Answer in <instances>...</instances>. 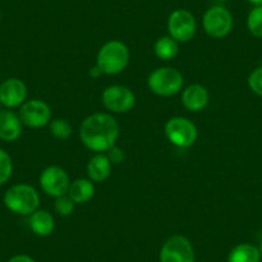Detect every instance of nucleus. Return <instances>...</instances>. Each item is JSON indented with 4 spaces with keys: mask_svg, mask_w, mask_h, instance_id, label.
<instances>
[{
    "mask_svg": "<svg viewBox=\"0 0 262 262\" xmlns=\"http://www.w3.org/2000/svg\"><path fill=\"white\" fill-rule=\"evenodd\" d=\"M247 29L252 36L262 37V6H254L247 17Z\"/></svg>",
    "mask_w": 262,
    "mask_h": 262,
    "instance_id": "aec40b11",
    "label": "nucleus"
},
{
    "mask_svg": "<svg viewBox=\"0 0 262 262\" xmlns=\"http://www.w3.org/2000/svg\"><path fill=\"white\" fill-rule=\"evenodd\" d=\"M179 53V42L175 39L167 35L162 36L156 41L155 44V54L161 60H171L178 55Z\"/></svg>",
    "mask_w": 262,
    "mask_h": 262,
    "instance_id": "6ab92c4d",
    "label": "nucleus"
},
{
    "mask_svg": "<svg viewBox=\"0 0 262 262\" xmlns=\"http://www.w3.org/2000/svg\"><path fill=\"white\" fill-rule=\"evenodd\" d=\"M67 194L76 205H84L94 196L95 186L90 179H76L70 184Z\"/></svg>",
    "mask_w": 262,
    "mask_h": 262,
    "instance_id": "f3484780",
    "label": "nucleus"
},
{
    "mask_svg": "<svg viewBox=\"0 0 262 262\" xmlns=\"http://www.w3.org/2000/svg\"><path fill=\"white\" fill-rule=\"evenodd\" d=\"M120 137V125L110 113H93L82 121L80 138L88 149L104 153L116 145Z\"/></svg>",
    "mask_w": 262,
    "mask_h": 262,
    "instance_id": "f257e3e1",
    "label": "nucleus"
},
{
    "mask_svg": "<svg viewBox=\"0 0 262 262\" xmlns=\"http://www.w3.org/2000/svg\"><path fill=\"white\" fill-rule=\"evenodd\" d=\"M259 253H261V257H262V239H261V243H259Z\"/></svg>",
    "mask_w": 262,
    "mask_h": 262,
    "instance_id": "c85d7f7f",
    "label": "nucleus"
},
{
    "mask_svg": "<svg viewBox=\"0 0 262 262\" xmlns=\"http://www.w3.org/2000/svg\"><path fill=\"white\" fill-rule=\"evenodd\" d=\"M0 19H2V11H0Z\"/></svg>",
    "mask_w": 262,
    "mask_h": 262,
    "instance_id": "c756f323",
    "label": "nucleus"
},
{
    "mask_svg": "<svg viewBox=\"0 0 262 262\" xmlns=\"http://www.w3.org/2000/svg\"><path fill=\"white\" fill-rule=\"evenodd\" d=\"M27 99V86L21 79L9 77L0 84V104L7 110L21 107Z\"/></svg>",
    "mask_w": 262,
    "mask_h": 262,
    "instance_id": "f8f14e48",
    "label": "nucleus"
},
{
    "mask_svg": "<svg viewBox=\"0 0 262 262\" xmlns=\"http://www.w3.org/2000/svg\"><path fill=\"white\" fill-rule=\"evenodd\" d=\"M249 89L257 94L258 97H262V66L257 67L248 77Z\"/></svg>",
    "mask_w": 262,
    "mask_h": 262,
    "instance_id": "b1692460",
    "label": "nucleus"
},
{
    "mask_svg": "<svg viewBox=\"0 0 262 262\" xmlns=\"http://www.w3.org/2000/svg\"><path fill=\"white\" fill-rule=\"evenodd\" d=\"M19 120L22 125L31 128H41L49 125L52 111L48 103L40 99L26 100L19 108Z\"/></svg>",
    "mask_w": 262,
    "mask_h": 262,
    "instance_id": "9d476101",
    "label": "nucleus"
},
{
    "mask_svg": "<svg viewBox=\"0 0 262 262\" xmlns=\"http://www.w3.org/2000/svg\"><path fill=\"white\" fill-rule=\"evenodd\" d=\"M247 2L253 4V6H262V0H247Z\"/></svg>",
    "mask_w": 262,
    "mask_h": 262,
    "instance_id": "cd10ccee",
    "label": "nucleus"
},
{
    "mask_svg": "<svg viewBox=\"0 0 262 262\" xmlns=\"http://www.w3.org/2000/svg\"><path fill=\"white\" fill-rule=\"evenodd\" d=\"M89 75H90V76H92V77H94V79H97V77H99L100 75H103V74H102V72H100V70L98 69L97 66H95V67H93V69L90 70Z\"/></svg>",
    "mask_w": 262,
    "mask_h": 262,
    "instance_id": "bb28decb",
    "label": "nucleus"
},
{
    "mask_svg": "<svg viewBox=\"0 0 262 262\" xmlns=\"http://www.w3.org/2000/svg\"><path fill=\"white\" fill-rule=\"evenodd\" d=\"M193 244L183 235H173L163 243L160 251V262H194Z\"/></svg>",
    "mask_w": 262,
    "mask_h": 262,
    "instance_id": "1a4fd4ad",
    "label": "nucleus"
},
{
    "mask_svg": "<svg viewBox=\"0 0 262 262\" xmlns=\"http://www.w3.org/2000/svg\"><path fill=\"white\" fill-rule=\"evenodd\" d=\"M22 122L13 111H0V139L3 142H16L22 134Z\"/></svg>",
    "mask_w": 262,
    "mask_h": 262,
    "instance_id": "4468645a",
    "label": "nucleus"
},
{
    "mask_svg": "<svg viewBox=\"0 0 262 262\" xmlns=\"http://www.w3.org/2000/svg\"><path fill=\"white\" fill-rule=\"evenodd\" d=\"M13 172V162L8 152L0 148V186L8 183Z\"/></svg>",
    "mask_w": 262,
    "mask_h": 262,
    "instance_id": "4be33fe9",
    "label": "nucleus"
},
{
    "mask_svg": "<svg viewBox=\"0 0 262 262\" xmlns=\"http://www.w3.org/2000/svg\"><path fill=\"white\" fill-rule=\"evenodd\" d=\"M75 206H76V203L70 198L69 194H64V195L55 198L54 210L58 215L63 216V217L72 215L75 211Z\"/></svg>",
    "mask_w": 262,
    "mask_h": 262,
    "instance_id": "5701e85b",
    "label": "nucleus"
},
{
    "mask_svg": "<svg viewBox=\"0 0 262 262\" xmlns=\"http://www.w3.org/2000/svg\"><path fill=\"white\" fill-rule=\"evenodd\" d=\"M107 157L110 158L111 163H115V165H120L125 161V153L121 148H118L117 145H113L111 149L107 150Z\"/></svg>",
    "mask_w": 262,
    "mask_h": 262,
    "instance_id": "393cba45",
    "label": "nucleus"
},
{
    "mask_svg": "<svg viewBox=\"0 0 262 262\" xmlns=\"http://www.w3.org/2000/svg\"><path fill=\"white\" fill-rule=\"evenodd\" d=\"M165 134L168 142L178 148H190L198 138L196 126L185 117H172L166 122Z\"/></svg>",
    "mask_w": 262,
    "mask_h": 262,
    "instance_id": "423d86ee",
    "label": "nucleus"
},
{
    "mask_svg": "<svg viewBox=\"0 0 262 262\" xmlns=\"http://www.w3.org/2000/svg\"><path fill=\"white\" fill-rule=\"evenodd\" d=\"M54 217L45 210H36L29 217V226L37 236H49L54 230Z\"/></svg>",
    "mask_w": 262,
    "mask_h": 262,
    "instance_id": "dca6fc26",
    "label": "nucleus"
},
{
    "mask_svg": "<svg viewBox=\"0 0 262 262\" xmlns=\"http://www.w3.org/2000/svg\"><path fill=\"white\" fill-rule=\"evenodd\" d=\"M261 253L257 247L249 243H242L234 247L228 256V262H259Z\"/></svg>",
    "mask_w": 262,
    "mask_h": 262,
    "instance_id": "a211bd4d",
    "label": "nucleus"
},
{
    "mask_svg": "<svg viewBox=\"0 0 262 262\" xmlns=\"http://www.w3.org/2000/svg\"><path fill=\"white\" fill-rule=\"evenodd\" d=\"M50 134L58 140H67L72 135V126L63 118H55L49 122Z\"/></svg>",
    "mask_w": 262,
    "mask_h": 262,
    "instance_id": "412c9836",
    "label": "nucleus"
},
{
    "mask_svg": "<svg viewBox=\"0 0 262 262\" xmlns=\"http://www.w3.org/2000/svg\"><path fill=\"white\" fill-rule=\"evenodd\" d=\"M41 190L47 195L58 198L67 194L70 188V176L59 166H49L41 172L39 179Z\"/></svg>",
    "mask_w": 262,
    "mask_h": 262,
    "instance_id": "9b49d317",
    "label": "nucleus"
},
{
    "mask_svg": "<svg viewBox=\"0 0 262 262\" xmlns=\"http://www.w3.org/2000/svg\"><path fill=\"white\" fill-rule=\"evenodd\" d=\"M128 59V48L122 41L111 40L99 49L95 66L103 75H118L127 67Z\"/></svg>",
    "mask_w": 262,
    "mask_h": 262,
    "instance_id": "7ed1b4c3",
    "label": "nucleus"
},
{
    "mask_svg": "<svg viewBox=\"0 0 262 262\" xmlns=\"http://www.w3.org/2000/svg\"><path fill=\"white\" fill-rule=\"evenodd\" d=\"M210 94L208 90L203 85L193 84L185 88L181 94V103L184 108L190 112H200L203 108L207 107Z\"/></svg>",
    "mask_w": 262,
    "mask_h": 262,
    "instance_id": "ddd939ff",
    "label": "nucleus"
},
{
    "mask_svg": "<svg viewBox=\"0 0 262 262\" xmlns=\"http://www.w3.org/2000/svg\"><path fill=\"white\" fill-rule=\"evenodd\" d=\"M184 85V77L172 67H160L148 77V88L158 97L176 95Z\"/></svg>",
    "mask_w": 262,
    "mask_h": 262,
    "instance_id": "20e7f679",
    "label": "nucleus"
},
{
    "mask_svg": "<svg viewBox=\"0 0 262 262\" xmlns=\"http://www.w3.org/2000/svg\"><path fill=\"white\" fill-rule=\"evenodd\" d=\"M7 262H36L29 254H16L12 258H9Z\"/></svg>",
    "mask_w": 262,
    "mask_h": 262,
    "instance_id": "a878e982",
    "label": "nucleus"
},
{
    "mask_svg": "<svg viewBox=\"0 0 262 262\" xmlns=\"http://www.w3.org/2000/svg\"><path fill=\"white\" fill-rule=\"evenodd\" d=\"M111 170L112 163L104 153H97L94 157L90 158L86 166L88 176L94 183H103L107 180L111 175Z\"/></svg>",
    "mask_w": 262,
    "mask_h": 262,
    "instance_id": "2eb2a0df",
    "label": "nucleus"
},
{
    "mask_svg": "<svg viewBox=\"0 0 262 262\" xmlns=\"http://www.w3.org/2000/svg\"><path fill=\"white\" fill-rule=\"evenodd\" d=\"M202 25L208 36L213 39H223L233 30V14L224 6H213L203 14Z\"/></svg>",
    "mask_w": 262,
    "mask_h": 262,
    "instance_id": "39448f33",
    "label": "nucleus"
},
{
    "mask_svg": "<svg viewBox=\"0 0 262 262\" xmlns=\"http://www.w3.org/2000/svg\"><path fill=\"white\" fill-rule=\"evenodd\" d=\"M167 31L178 42H188L196 32L195 17L188 9H176L168 16Z\"/></svg>",
    "mask_w": 262,
    "mask_h": 262,
    "instance_id": "0eeeda50",
    "label": "nucleus"
},
{
    "mask_svg": "<svg viewBox=\"0 0 262 262\" xmlns=\"http://www.w3.org/2000/svg\"><path fill=\"white\" fill-rule=\"evenodd\" d=\"M137 98L133 90L123 85H111L102 94V103L105 110L113 113H127L134 108Z\"/></svg>",
    "mask_w": 262,
    "mask_h": 262,
    "instance_id": "6e6552de",
    "label": "nucleus"
},
{
    "mask_svg": "<svg viewBox=\"0 0 262 262\" xmlns=\"http://www.w3.org/2000/svg\"><path fill=\"white\" fill-rule=\"evenodd\" d=\"M3 202L11 212L21 216H30L39 210L40 196L34 186L29 184H16L6 191Z\"/></svg>",
    "mask_w": 262,
    "mask_h": 262,
    "instance_id": "f03ea898",
    "label": "nucleus"
}]
</instances>
